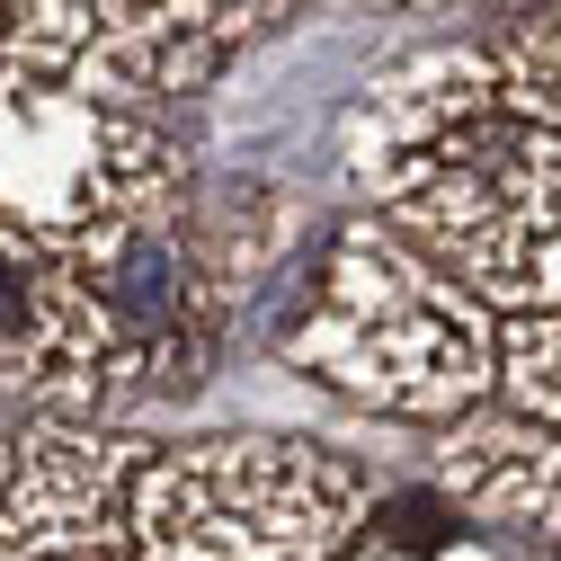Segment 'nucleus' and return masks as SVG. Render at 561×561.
<instances>
[{"instance_id":"11","label":"nucleus","mask_w":561,"mask_h":561,"mask_svg":"<svg viewBox=\"0 0 561 561\" xmlns=\"http://www.w3.org/2000/svg\"><path fill=\"white\" fill-rule=\"evenodd\" d=\"M339 561H500V552L455 517V500H392L383 517L366 508L357 543H347Z\"/></svg>"},{"instance_id":"10","label":"nucleus","mask_w":561,"mask_h":561,"mask_svg":"<svg viewBox=\"0 0 561 561\" xmlns=\"http://www.w3.org/2000/svg\"><path fill=\"white\" fill-rule=\"evenodd\" d=\"M490 107H508V99H500V62H490L481 45L401 54L392 72L366 90V107L347 116V179H357L366 196H383L401 170H419L446 134H463Z\"/></svg>"},{"instance_id":"9","label":"nucleus","mask_w":561,"mask_h":561,"mask_svg":"<svg viewBox=\"0 0 561 561\" xmlns=\"http://www.w3.org/2000/svg\"><path fill=\"white\" fill-rule=\"evenodd\" d=\"M437 500H455L472 526H500L526 543H561V428L526 419L517 401H472L437 419L428 446Z\"/></svg>"},{"instance_id":"7","label":"nucleus","mask_w":561,"mask_h":561,"mask_svg":"<svg viewBox=\"0 0 561 561\" xmlns=\"http://www.w3.org/2000/svg\"><path fill=\"white\" fill-rule=\"evenodd\" d=\"M276 10L286 0H99V27L81 36L62 81L107 107L196 99Z\"/></svg>"},{"instance_id":"3","label":"nucleus","mask_w":561,"mask_h":561,"mask_svg":"<svg viewBox=\"0 0 561 561\" xmlns=\"http://www.w3.org/2000/svg\"><path fill=\"white\" fill-rule=\"evenodd\" d=\"M375 215L410 232L455 286L490 312H543L561 304V125L517 107H490L463 134L401 170Z\"/></svg>"},{"instance_id":"14","label":"nucleus","mask_w":561,"mask_h":561,"mask_svg":"<svg viewBox=\"0 0 561 561\" xmlns=\"http://www.w3.org/2000/svg\"><path fill=\"white\" fill-rule=\"evenodd\" d=\"M500 62V99L535 125H561V0H543L535 19L508 27V45L490 54Z\"/></svg>"},{"instance_id":"2","label":"nucleus","mask_w":561,"mask_h":561,"mask_svg":"<svg viewBox=\"0 0 561 561\" xmlns=\"http://www.w3.org/2000/svg\"><path fill=\"white\" fill-rule=\"evenodd\" d=\"M375 481L304 437H187L134 463V561H339Z\"/></svg>"},{"instance_id":"8","label":"nucleus","mask_w":561,"mask_h":561,"mask_svg":"<svg viewBox=\"0 0 561 561\" xmlns=\"http://www.w3.org/2000/svg\"><path fill=\"white\" fill-rule=\"evenodd\" d=\"M0 392H27L45 410H116V366L90 295L72 286L54 241L0 215Z\"/></svg>"},{"instance_id":"13","label":"nucleus","mask_w":561,"mask_h":561,"mask_svg":"<svg viewBox=\"0 0 561 561\" xmlns=\"http://www.w3.org/2000/svg\"><path fill=\"white\" fill-rule=\"evenodd\" d=\"M490 392L517 401L526 419H543V428H561V304L500 321V383Z\"/></svg>"},{"instance_id":"1","label":"nucleus","mask_w":561,"mask_h":561,"mask_svg":"<svg viewBox=\"0 0 561 561\" xmlns=\"http://www.w3.org/2000/svg\"><path fill=\"white\" fill-rule=\"evenodd\" d=\"M286 357L347 401L437 428V419L490 401V383H500V312L472 304L410 232L357 215L339 224L321 286L286 330Z\"/></svg>"},{"instance_id":"16","label":"nucleus","mask_w":561,"mask_h":561,"mask_svg":"<svg viewBox=\"0 0 561 561\" xmlns=\"http://www.w3.org/2000/svg\"><path fill=\"white\" fill-rule=\"evenodd\" d=\"M347 10H410V0H347Z\"/></svg>"},{"instance_id":"15","label":"nucleus","mask_w":561,"mask_h":561,"mask_svg":"<svg viewBox=\"0 0 561 561\" xmlns=\"http://www.w3.org/2000/svg\"><path fill=\"white\" fill-rule=\"evenodd\" d=\"M10 437H19V419H10V410H0V472H10Z\"/></svg>"},{"instance_id":"5","label":"nucleus","mask_w":561,"mask_h":561,"mask_svg":"<svg viewBox=\"0 0 561 561\" xmlns=\"http://www.w3.org/2000/svg\"><path fill=\"white\" fill-rule=\"evenodd\" d=\"M179 187V144L144 107H107L72 81H19L0 99V215L36 241H72L116 205Z\"/></svg>"},{"instance_id":"12","label":"nucleus","mask_w":561,"mask_h":561,"mask_svg":"<svg viewBox=\"0 0 561 561\" xmlns=\"http://www.w3.org/2000/svg\"><path fill=\"white\" fill-rule=\"evenodd\" d=\"M90 27H99V0H0V72L62 81Z\"/></svg>"},{"instance_id":"6","label":"nucleus","mask_w":561,"mask_h":561,"mask_svg":"<svg viewBox=\"0 0 561 561\" xmlns=\"http://www.w3.org/2000/svg\"><path fill=\"white\" fill-rule=\"evenodd\" d=\"M144 455L152 446L72 410L27 419L0 472V561H134L125 490Z\"/></svg>"},{"instance_id":"4","label":"nucleus","mask_w":561,"mask_h":561,"mask_svg":"<svg viewBox=\"0 0 561 561\" xmlns=\"http://www.w3.org/2000/svg\"><path fill=\"white\" fill-rule=\"evenodd\" d=\"M54 250L107 330L116 401L187 392L196 357H205V330H215V304H224V276L205 267V241L187 224L179 187L144 196V205H116V215H99L90 232L54 241Z\"/></svg>"},{"instance_id":"17","label":"nucleus","mask_w":561,"mask_h":561,"mask_svg":"<svg viewBox=\"0 0 561 561\" xmlns=\"http://www.w3.org/2000/svg\"><path fill=\"white\" fill-rule=\"evenodd\" d=\"M10 90H19V72H0V99H10Z\"/></svg>"}]
</instances>
